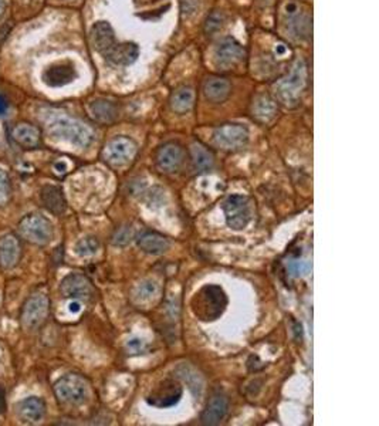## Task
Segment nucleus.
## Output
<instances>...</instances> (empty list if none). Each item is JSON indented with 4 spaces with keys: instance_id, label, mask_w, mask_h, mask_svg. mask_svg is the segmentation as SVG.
<instances>
[{
    "instance_id": "obj_9",
    "label": "nucleus",
    "mask_w": 379,
    "mask_h": 426,
    "mask_svg": "<svg viewBox=\"0 0 379 426\" xmlns=\"http://www.w3.org/2000/svg\"><path fill=\"white\" fill-rule=\"evenodd\" d=\"M214 144L224 151H239L249 141V131L240 124H223L213 133Z\"/></svg>"
},
{
    "instance_id": "obj_22",
    "label": "nucleus",
    "mask_w": 379,
    "mask_h": 426,
    "mask_svg": "<svg viewBox=\"0 0 379 426\" xmlns=\"http://www.w3.org/2000/svg\"><path fill=\"white\" fill-rule=\"evenodd\" d=\"M40 201L43 207L53 214H63L67 209V202L61 188L46 185L40 191Z\"/></svg>"
},
{
    "instance_id": "obj_29",
    "label": "nucleus",
    "mask_w": 379,
    "mask_h": 426,
    "mask_svg": "<svg viewBox=\"0 0 379 426\" xmlns=\"http://www.w3.org/2000/svg\"><path fill=\"white\" fill-rule=\"evenodd\" d=\"M178 377L188 385L194 397H200L203 393V380L202 377L188 364H182L177 368Z\"/></svg>"
},
{
    "instance_id": "obj_4",
    "label": "nucleus",
    "mask_w": 379,
    "mask_h": 426,
    "mask_svg": "<svg viewBox=\"0 0 379 426\" xmlns=\"http://www.w3.org/2000/svg\"><path fill=\"white\" fill-rule=\"evenodd\" d=\"M54 395L64 405L80 407L90 398V385L78 374H66L56 381Z\"/></svg>"
},
{
    "instance_id": "obj_21",
    "label": "nucleus",
    "mask_w": 379,
    "mask_h": 426,
    "mask_svg": "<svg viewBox=\"0 0 379 426\" xmlns=\"http://www.w3.org/2000/svg\"><path fill=\"white\" fill-rule=\"evenodd\" d=\"M13 141L27 150L37 148L41 144L40 130L30 123H19L11 128Z\"/></svg>"
},
{
    "instance_id": "obj_32",
    "label": "nucleus",
    "mask_w": 379,
    "mask_h": 426,
    "mask_svg": "<svg viewBox=\"0 0 379 426\" xmlns=\"http://www.w3.org/2000/svg\"><path fill=\"white\" fill-rule=\"evenodd\" d=\"M224 23V14L219 10H214L212 11L207 19H206V23H204V33L206 34H213V33H217L222 26Z\"/></svg>"
},
{
    "instance_id": "obj_38",
    "label": "nucleus",
    "mask_w": 379,
    "mask_h": 426,
    "mask_svg": "<svg viewBox=\"0 0 379 426\" xmlns=\"http://www.w3.org/2000/svg\"><path fill=\"white\" fill-rule=\"evenodd\" d=\"M7 108H9L7 100L3 95H0V115H3L7 111Z\"/></svg>"
},
{
    "instance_id": "obj_15",
    "label": "nucleus",
    "mask_w": 379,
    "mask_h": 426,
    "mask_svg": "<svg viewBox=\"0 0 379 426\" xmlns=\"http://www.w3.org/2000/svg\"><path fill=\"white\" fill-rule=\"evenodd\" d=\"M229 412V400L226 394L222 391H216L209 400L206 408L200 415V421L203 425H219Z\"/></svg>"
},
{
    "instance_id": "obj_3",
    "label": "nucleus",
    "mask_w": 379,
    "mask_h": 426,
    "mask_svg": "<svg viewBox=\"0 0 379 426\" xmlns=\"http://www.w3.org/2000/svg\"><path fill=\"white\" fill-rule=\"evenodd\" d=\"M192 311L200 321L217 320L227 307V296L220 286H203L192 298Z\"/></svg>"
},
{
    "instance_id": "obj_41",
    "label": "nucleus",
    "mask_w": 379,
    "mask_h": 426,
    "mask_svg": "<svg viewBox=\"0 0 379 426\" xmlns=\"http://www.w3.org/2000/svg\"><path fill=\"white\" fill-rule=\"evenodd\" d=\"M4 9H6V1H4V0H0V17H1Z\"/></svg>"
},
{
    "instance_id": "obj_7",
    "label": "nucleus",
    "mask_w": 379,
    "mask_h": 426,
    "mask_svg": "<svg viewBox=\"0 0 379 426\" xmlns=\"http://www.w3.org/2000/svg\"><path fill=\"white\" fill-rule=\"evenodd\" d=\"M226 223L233 230H243L251 220V201L244 195H230L223 204Z\"/></svg>"
},
{
    "instance_id": "obj_27",
    "label": "nucleus",
    "mask_w": 379,
    "mask_h": 426,
    "mask_svg": "<svg viewBox=\"0 0 379 426\" xmlns=\"http://www.w3.org/2000/svg\"><path fill=\"white\" fill-rule=\"evenodd\" d=\"M171 108L178 114H185L192 110L194 104V90L190 85L177 88L171 95Z\"/></svg>"
},
{
    "instance_id": "obj_39",
    "label": "nucleus",
    "mask_w": 379,
    "mask_h": 426,
    "mask_svg": "<svg viewBox=\"0 0 379 426\" xmlns=\"http://www.w3.org/2000/svg\"><path fill=\"white\" fill-rule=\"evenodd\" d=\"M70 310H71L73 313H78V311L81 310V306L77 303V300H76L74 303H71V304H70Z\"/></svg>"
},
{
    "instance_id": "obj_35",
    "label": "nucleus",
    "mask_w": 379,
    "mask_h": 426,
    "mask_svg": "<svg viewBox=\"0 0 379 426\" xmlns=\"http://www.w3.org/2000/svg\"><path fill=\"white\" fill-rule=\"evenodd\" d=\"M287 270L291 276L294 277H300V276H306L308 274V271L311 270L310 263L307 261H298V260H293L287 264Z\"/></svg>"
},
{
    "instance_id": "obj_13",
    "label": "nucleus",
    "mask_w": 379,
    "mask_h": 426,
    "mask_svg": "<svg viewBox=\"0 0 379 426\" xmlns=\"http://www.w3.org/2000/svg\"><path fill=\"white\" fill-rule=\"evenodd\" d=\"M185 160V152L184 148L180 144L175 142H168L162 145L158 152H157V167L167 174L177 172L181 165L184 164Z\"/></svg>"
},
{
    "instance_id": "obj_10",
    "label": "nucleus",
    "mask_w": 379,
    "mask_h": 426,
    "mask_svg": "<svg viewBox=\"0 0 379 426\" xmlns=\"http://www.w3.org/2000/svg\"><path fill=\"white\" fill-rule=\"evenodd\" d=\"M60 293L64 298H73L77 301H90L93 300L95 290L93 287V283L80 273H71L66 276L61 280L60 284Z\"/></svg>"
},
{
    "instance_id": "obj_8",
    "label": "nucleus",
    "mask_w": 379,
    "mask_h": 426,
    "mask_svg": "<svg viewBox=\"0 0 379 426\" xmlns=\"http://www.w3.org/2000/svg\"><path fill=\"white\" fill-rule=\"evenodd\" d=\"M50 311V301L46 294L30 296L21 308V324L26 330H36L40 327Z\"/></svg>"
},
{
    "instance_id": "obj_2",
    "label": "nucleus",
    "mask_w": 379,
    "mask_h": 426,
    "mask_svg": "<svg viewBox=\"0 0 379 426\" xmlns=\"http://www.w3.org/2000/svg\"><path fill=\"white\" fill-rule=\"evenodd\" d=\"M306 85H307V64L303 58H297L290 73L273 84V93L279 103L291 108L300 103Z\"/></svg>"
},
{
    "instance_id": "obj_28",
    "label": "nucleus",
    "mask_w": 379,
    "mask_h": 426,
    "mask_svg": "<svg viewBox=\"0 0 379 426\" xmlns=\"http://www.w3.org/2000/svg\"><path fill=\"white\" fill-rule=\"evenodd\" d=\"M190 157H192V162H193L196 171H199V172L209 171L214 164L213 154L206 147H203L202 144H193L192 145Z\"/></svg>"
},
{
    "instance_id": "obj_34",
    "label": "nucleus",
    "mask_w": 379,
    "mask_h": 426,
    "mask_svg": "<svg viewBox=\"0 0 379 426\" xmlns=\"http://www.w3.org/2000/svg\"><path fill=\"white\" fill-rule=\"evenodd\" d=\"M11 197V184L7 172L0 168V208L6 207Z\"/></svg>"
},
{
    "instance_id": "obj_36",
    "label": "nucleus",
    "mask_w": 379,
    "mask_h": 426,
    "mask_svg": "<svg viewBox=\"0 0 379 426\" xmlns=\"http://www.w3.org/2000/svg\"><path fill=\"white\" fill-rule=\"evenodd\" d=\"M127 350H128V354H133V355L142 354L147 350V343L141 338H131L127 343Z\"/></svg>"
},
{
    "instance_id": "obj_31",
    "label": "nucleus",
    "mask_w": 379,
    "mask_h": 426,
    "mask_svg": "<svg viewBox=\"0 0 379 426\" xmlns=\"http://www.w3.org/2000/svg\"><path fill=\"white\" fill-rule=\"evenodd\" d=\"M98 250H100V241H98L97 237H93V236H87V237L80 239L74 246L76 254L81 256V257L94 256Z\"/></svg>"
},
{
    "instance_id": "obj_30",
    "label": "nucleus",
    "mask_w": 379,
    "mask_h": 426,
    "mask_svg": "<svg viewBox=\"0 0 379 426\" xmlns=\"http://www.w3.org/2000/svg\"><path fill=\"white\" fill-rule=\"evenodd\" d=\"M160 293V284L155 280H144L141 281L134 291V296L138 301H150Z\"/></svg>"
},
{
    "instance_id": "obj_37",
    "label": "nucleus",
    "mask_w": 379,
    "mask_h": 426,
    "mask_svg": "<svg viewBox=\"0 0 379 426\" xmlns=\"http://www.w3.org/2000/svg\"><path fill=\"white\" fill-rule=\"evenodd\" d=\"M6 394H4V390L0 388V415H3L6 412Z\"/></svg>"
},
{
    "instance_id": "obj_24",
    "label": "nucleus",
    "mask_w": 379,
    "mask_h": 426,
    "mask_svg": "<svg viewBox=\"0 0 379 426\" xmlns=\"http://www.w3.org/2000/svg\"><path fill=\"white\" fill-rule=\"evenodd\" d=\"M232 93V85L229 80L222 78V77H212L204 83L203 87V94L207 101L220 104L224 103Z\"/></svg>"
},
{
    "instance_id": "obj_25",
    "label": "nucleus",
    "mask_w": 379,
    "mask_h": 426,
    "mask_svg": "<svg viewBox=\"0 0 379 426\" xmlns=\"http://www.w3.org/2000/svg\"><path fill=\"white\" fill-rule=\"evenodd\" d=\"M138 246L147 254L160 256L170 250L171 243L165 236L157 232H147L138 237Z\"/></svg>"
},
{
    "instance_id": "obj_17",
    "label": "nucleus",
    "mask_w": 379,
    "mask_h": 426,
    "mask_svg": "<svg viewBox=\"0 0 379 426\" xmlns=\"http://www.w3.org/2000/svg\"><path fill=\"white\" fill-rule=\"evenodd\" d=\"M46 402L38 397H30L20 401L16 407L17 417L26 424H40L46 417Z\"/></svg>"
},
{
    "instance_id": "obj_23",
    "label": "nucleus",
    "mask_w": 379,
    "mask_h": 426,
    "mask_svg": "<svg viewBox=\"0 0 379 426\" xmlns=\"http://www.w3.org/2000/svg\"><path fill=\"white\" fill-rule=\"evenodd\" d=\"M277 113H279L277 103L270 95L261 94L254 98L253 105H251V115L256 121H259L261 124H267L271 120H274Z\"/></svg>"
},
{
    "instance_id": "obj_14",
    "label": "nucleus",
    "mask_w": 379,
    "mask_h": 426,
    "mask_svg": "<svg viewBox=\"0 0 379 426\" xmlns=\"http://www.w3.org/2000/svg\"><path fill=\"white\" fill-rule=\"evenodd\" d=\"M90 38H91V44H93L94 50L98 51L100 54H103L104 57H107L108 53L118 43L115 38L114 28L111 27V24L108 21H97L91 27Z\"/></svg>"
},
{
    "instance_id": "obj_26",
    "label": "nucleus",
    "mask_w": 379,
    "mask_h": 426,
    "mask_svg": "<svg viewBox=\"0 0 379 426\" xmlns=\"http://www.w3.org/2000/svg\"><path fill=\"white\" fill-rule=\"evenodd\" d=\"M138 56L140 48L135 43H117L105 58L115 66H130L137 61Z\"/></svg>"
},
{
    "instance_id": "obj_5",
    "label": "nucleus",
    "mask_w": 379,
    "mask_h": 426,
    "mask_svg": "<svg viewBox=\"0 0 379 426\" xmlns=\"http://www.w3.org/2000/svg\"><path fill=\"white\" fill-rule=\"evenodd\" d=\"M17 229L24 240L37 246L48 244L54 236L53 223L40 213H30L24 216Z\"/></svg>"
},
{
    "instance_id": "obj_19",
    "label": "nucleus",
    "mask_w": 379,
    "mask_h": 426,
    "mask_svg": "<svg viewBox=\"0 0 379 426\" xmlns=\"http://www.w3.org/2000/svg\"><path fill=\"white\" fill-rule=\"evenodd\" d=\"M88 115L98 124L110 125L115 123L120 117V108L115 103L110 100H94L87 105Z\"/></svg>"
},
{
    "instance_id": "obj_1",
    "label": "nucleus",
    "mask_w": 379,
    "mask_h": 426,
    "mask_svg": "<svg viewBox=\"0 0 379 426\" xmlns=\"http://www.w3.org/2000/svg\"><path fill=\"white\" fill-rule=\"evenodd\" d=\"M46 130L51 138L78 148H88L94 141V131L85 123L63 114L51 115L46 121Z\"/></svg>"
},
{
    "instance_id": "obj_40",
    "label": "nucleus",
    "mask_w": 379,
    "mask_h": 426,
    "mask_svg": "<svg viewBox=\"0 0 379 426\" xmlns=\"http://www.w3.org/2000/svg\"><path fill=\"white\" fill-rule=\"evenodd\" d=\"M54 168H56V170H61L60 172H66V170H67V167H66L64 162H57V164L54 165Z\"/></svg>"
},
{
    "instance_id": "obj_12",
    "label": "nucleus",
    "mask_w": 379,
    "mask_h": 426,
    "mask_svg": "<svg viewBox=\"0 0 379 426\" xmlns=\"http://www.w3.org/2000/svg\"><path fill=\"white\" fill-rule=\"evenodd\" d=\"M244 57V48L232 37L217 43L214 48V63L220 68H230L239 64Z\"/></svg>"
},
{
    "instance_id": "obj_18",
    "label": "nucleus",
    "mask_w": 379,
    "mask_h": 426,
    "mask_svg": "<svg viewBox=\"0 0 379 426\" xmlns=\"http://www.w3.org/2000/svg\"><path fill=\"white\" fill-rule=\"evenodd\" d=\"M77 77V71L71 63H56L43 73V81L50 87H63Z\"/></svg>"
},
{
    "instance_id": "obj_6",
    "label": "nucleus",
    "mask_w": 379,
    "mask_h": 426,
    "mask_svg": "<svg viewBox=\"0 0 379 426\" xmlns=\"http://www.w3.org/2000/svg\"><path fill=\"white\" fill-rule=\"evenodd\" d=\"M137 152L138 147L134 140L130 137H115L105 144L101 155L108 165L114 168H123L133 162Z\"/></svg>"
},
{
    "instance_id": "obj_20",
    "label": "nucleus",
    "mask_w": 379,
    "mask_h": 426,
    "mask_svg": "<svg viewBox=\"0 0 379 426\" xmlns=\"http://www.w3.org/2000/svg\"><path fill=\"white\" fill-rule=\"evenodd\" d=\"M20 256H21L20 240L11 233L1 236L0 237V266L6 270L14 269L20 260Z\"/></svg>"
},
{
    "instance_id": "obj_33",
    "label": "nucleus",
    "mask_w": 379,
    "mask_h": 426,
    "mask_svg": "<svg viewBox=\"0 0 379 426\" xmlns=\"http://www.w3.org/2000/svg\"><path fill=\"white\" fill-rule=\"evenodd\" d=\"M134 234H135V232H134V229L131 226H128V224L121 226V227H118L115 230V233L113 236V243L115 246H125V244H128L133 240Z\"/></svg>"
},
{
    "instance_id": "obj_16",
    "label": "nucleus",
    "mask_w": 379,
    "mask_h": 426,
    "mask_svg": "<svg viewBox=\"0 0 379 426\" xmlns=\"http://www.w3.org/2000/svg\"><path fill=\"white\" fill-rule=\"evenodd\" d=\"M286 14L289 17V28L298 38H308L313 31L311 16L303 13L297 3H289L286 6Z\"/></svg>"
},
{
    "instance_id": "obj_11",
    "label": "nucleus",
    "mask_w": 379,
    "mask_h": 426,
    "mask_svg": "<svg viewBox=\"0 0 379 426\" xmlns=\"http://www.w3.org/2000/svg\"><path fill=\"white\" fill-rule=\"evenodd\" d=\"M184 395L182 385L175 380H165L148 397V404L155 408L175 407Z\"/></svg>"
}]
</instances>
